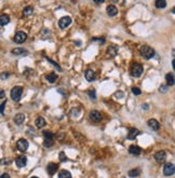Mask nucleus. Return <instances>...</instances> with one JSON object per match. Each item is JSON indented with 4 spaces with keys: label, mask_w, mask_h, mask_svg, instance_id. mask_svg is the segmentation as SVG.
Instances as JSON below:
<instances>
[{
    "label": "nucleus",
    "mask_w": 175,
    "mask_h": 178,
    "mask_svg": "<svg viewBox=\"0 0 175 178\" xmlns=\"http://www.w3.org/2000/svg\"><path fill=\"white\" fill-rule=\"evenodd\" d=\"M33 13H34V9H33V7H30V5L26 7L24 10H23V14H24V16H30Z\"/></svg>",
    "instance_id": "nucleus-24"
},
{
    "label": "nucleus",
    "mask_w": 175,
    "mask_h": 178,
    "mask_svg": "<svg viewBox=\"0 0 175 178\" xmlns=\"http://www.w3.org/2000/svg\"><path fill=\"white\" fill-rule=\"evenodd\" d=\"M47 59H48V62H49V63H51V64H53L54 66H55V67H56V68H57V69L59 70V71H62V68L59 67V65H58V64H56L55 62H53L52 59H50V58H47Z\"/></svg>",
    "instance_id": "nucleus-30"
},
{
    "label": "nucleus",
    "mask_w": 175,
    "mask_h": 178,
    "mask_svg": "<svg viewBox=\"0 0 175 178\" xmlns=\"http://www.w3.org/2000/svg\"><path fill=\"white\" fill-rule=\"evenodd\" d=\"M140 134V131L137 129H135V128H132V129H130V131H129V134H128V138L129 139H134Z\"/></svg>",
    "instance_id": "nucleus-19"
},
{
    "label": "nucleus",
    "mask_w": 175,
    "mask_h": 178,
    "mask_svg": "<svg viewBox=\"0 0 175 178\" xmlns=\"http://www.w3.org/2000/svg\"><path fill=\"white\" fill-rule=\"evenodd\" d=\"M58 178H71V174L66 169H63L58 174Z\"/></svg>",
    "instance_id": "nucleus-23"
},
{
    "label": "nucleus",
    "mask_w": 175,
    "mask_h": 178,
    "mask_svg": "<svg viewBox=\"0 0 175 178\" xmlns=\"http://www.w3.org/2000/svg\"><path fill=\"white\" fill-rule=\"evenodd\" d=\"M147 124H148V126H149L151 130H154V131H158V130L160 129V123H159L157 120H155V119L148 120Z\"/></svg>",
    "instance_id": "nucleus-11"
},
{
    "label": "nucleus",
    "mask_w": 175,
    "mask_h": 178,
    "mask_svg": "<svg viewBox=\"0 0 175 178\" xmlns=\"http://www.w3.org/2000/svg\"><path fill=\"white\" fill-rule=\"evenodd\" d=\"M84 76H85L87 81H89V82H92V81L95 80V72H94L92 69H88L87 71H85Z\"/></svg>",
    "instance_id": "nucleus-15"
},
{
    "label": "nucleus",
    "mask_w": 175,
    "mask_h": 178,
    "mask_svg": "<svg viewBox=\"0 0 175 178\" xmlns=\"http://www.w3.org/2000/svg\"><path fill=\"white\" fill-rule=\"evenodd\" d=\"M28 146H29L28 141L24 138L19 139V140H17V143H16V147H17V149H19L21 152H25L28 149Z\"/></svg>",
    "instance_id": "nucleus-5"
},
{
    "label": "nucleus",
    "mask_w": 175,
    "mask_h": 178,
    "mask_svg": "<svg viewBox=\"0 0 175 178\" xmlns=\"http://www.w3.org/2000/svg\"><path fill=\"white\" fill-rule=\"evenodd\" d=\"M5 103H7V102H3V103H2V104L0 105V112H1V114H3V111H5Z\"/></svg>",
    "instance_id": "nucleus-33"
},
{
    "label": "nucleus",
    "mask_w": 175,
    "mask_h": 178,
    "mask_svg": "<svg viewBox=\"0 0 175 178\" xmlns=\"http://www.w3.org/2000/svg\"><path fill=\"white\" fill-rule=\"evenodd\" d=\"M107 54L109 55V56H112V57H115V56L118 54V48H117L116 45H110V46H108V49H107Z\"/></svg>",
    "instance_id": "nucleus-17"
},
{
    "label": "nucleus",
    "mask_w": 175,
    "mask_h": 178,
    "mask_svg": "<svg viewBox=\"0 0 175 178\" xmlns=\"http://www.w3.org/2000/svg\"><path fill=\"white\" fill-rule=\"evenodd\" d=\"M56 79H57V76L54 74V72H51V74H49L47 76V80H48L50 83H54L56 81Z\"/></svg>",
    "instance_id": "nucleus-25"
},
{
    "label": "nucleus",
    "mask_w": 175,
    "mask_h": 178,
    "mask_svg": "<svg viewBox=\"0 0 175 178\" xmlns=\"http://www.w3.org/2000/svg\"><path fill=\"white\" fill-rule=\"evenodd\" d=\"M43 136V145L45 147H51L54 141V135L51 132H44Z\"/></svg>",
    "instance_id": "nucleus-3"
},
{
    "label": "nucleus",
    "mask_w": 175,
    "mask_h": 178,
    "mask_svg": "<svg viewBox=\"0 0 175 178\" xmlns=\"http://www.w3.org/2000/svg\"><path fill=\"white\" fill-rule=\"evenodd\" d=\"M5 92L2 89H0V98H5Z\"/></svg>",
    "instance_id": "nucleus-34"
},
{
    "label": "nucleus",
    "mask_w": 175,
    "mask_h": 178,
    "mask_svg": "<svg viewBox=\"0 0 175 178\" xmlns=\"http://www.w3.org/2000/svg\"><path fill=\"white\" fill-rule=\"evenodd\" d=\"M25 121V114H17L14 117V123L16 125H21L23 124Z\"/></svg>",
    "instance_id": "nucleus-16"
},
{
    "label": "nucleus",
    "mask_w": 175,
    "mask_h": 178,
    "mask_svg": "<svg viewBox=\"0 0 175 178\" xmlns=\"http://www.w3.org/2000/svg\"><path fill=\"white\" fill-rule=\"evenodd\" d=\"M140 52H141L142 56L146 59H150L155 56V50L152 49V48H150V46H148V45L142 46L141 50H140Z\"/></svg>",
    "instance_id": "nucleus-1"
},
{
    "label": "nucleus",
    "mask_w": 175,
    "mask_h": 178,
    "mask_svg": "<svg viewBox=\"0 0 175 178\" xmlns=\"http://www.w3.org/2000/svg\"><path fill=\"white\" fill-rule=\"evenodd\" d=\"M9 22H10L9 15H7V14L0 15V25H1V26H5V25L9 24Z\"/></svg>",
    "instance_id": "nucleus-21"
},
{
    "label": "nucleus",
    "mask_w": 175,
    "mask_h": 178,
    "mask_svg": "<svg viewBox=\"0 0 175 178\" xmlns=\"http://www.w3.org/2000/svg\"><path fill=\"white\" fill-rule=\"evenodd\" d=\"M59 160H61V161H66V160H67L66 154L64 153V152H61V153H59Z\"/></svg>",
    "instance_id": "nucleus-32"
},
{
    "label": "nucleus",
    "mask_w": 175,
    "mask_h": 178,
    "mask_svg": "<svg viewBox=\"0 0 175 178\" xmlns=\"http://www.w3.org/2000/svg\"><path fill=\"white\" fill-rule=\"evenodd\" d=\"M156 7L158 9H164L166 7V1L165 0H157L156 1Z\"/></svg>",
    "instance_id": "nucleus-26"
},
{
    "label": "nucleus",
    "mask_w": 175,
    "mask_h": 178,
    "mask_svg": "<svg viewBox=\"0 0 175 178\" xmlns=\"http://www.w3.org/2000/svg\"><path fill=\"white\" fill-rule=\"evenodd\" d=\"M165 159H166V154H165L164 151H158V152L155 154V160L158 162V163L164 162Z\"/></svg>",
    "instance_id": "nucleus-12"
},
{
    "label": "nucleus",
    "mask_w": 175,
    "mask_h": 178,
    "mask_svg": "<svg viewBox=\"0 0 175 178\" xmlns=\"http://www.w3.org/2000/svg\"><path fill=\"white\" fill-rule=\"evenodd\" d=\"M106 11H107V14L109 15V16H115L116 14H118V9H117V7H115V5H108Z\"/></svg>",
    "instance_id": "nucleus-18"
},
{
    "label": "nucleus",
    "mask_w": 175,
    "mask_h": 178,
    "mask_svg": "<svg viewBox=\"0 0 175 178\" xmlns=\"http://www.w3.org/2000/svg\"><path fill=\"white\" fill-rule=\"evenodd\" d=\"M15 163L19 167H25L27 164V158L25 155H19L15 159Z\"/></svg>",
    "instance_id": "nucleus-10"
},
{
    "label": "nucleus",
    "mask_w": 175,
    "mask_h": 178,
    "mask_svg": "<svg viewBox=\"0 0 175 178\" xmlns=\"http://www.w3.org/2000/svg\"><path fill=\"white\" fill-rule=\"evenodd\" d=\"M143 74V66L141 64H133L131 67V74L135 78H138Z\"/></svg>",
    "instance_id": "nucleus-4"
},
{
    "label": "nucleus",
    "mask_w": 175,
    "mask_h": 178,
    "mask_svg": "<svg viewBox=\"0 0 175 178\" xmlns=\"http://www.w3.org/2000/svg\"><path fill=\"white\" fill-rule=\"evenodd\" d=\"M27 39V35L24 31H17L14 36V42L15 43H23L25 40Z\"/></svg>",
    "instance_id": "nucleus-8"
},
{
    "label": "nucleus",
    "mask_w": 175,
    "mask_h": 178,
    "mask_svg": "<svg viewBox=\"0 0 175 178\" xmlns=\"http://www.w3.org/2000/svg\"><path fill=\"white\" fill-rule=\"evenodd\" d=\"M116 97H117V98H121V97H123V93H122V92H120V91H119V92H117V93H116Z\"/></svg>",
    "instance_id": "nucleus-35"
},
{
    "label": "nucleus",
    "mask_w": 175,
    "mask_h": 178,
    "mask_svg": "<svg viewBox=\"0 0 175 178\" xmlns=\"http://www.w3.org/2000/svg\"><path fill=\"white\" fill-rule=\"evenodd\" d=\"M175 172V166L173 163H166L163 167V174L165 176H172Z\"/></svg>",
    "instance_id": "nucleus-7"
},
{
    "label": "nucleus",
    "mask_w": 175,
    "mask_h": 178,
    "mask_svg": "<svg viewBox=\"0 0 175 178\" xmlns=\"http://www.w3.org/2000/svg\"><path fill=\"white\" fill-rule=\"evenodd\" d=\"M165 80H166V83H168V85L173 86V85H174V74H173V72H171V74H166V76H165Z\"/></svg>",
    "instance_id": "nucleus-20"
},
{
    "label": "nucleus",
    "mask_w": 175,
    "mask_h": 178,
    "mask_svg": "<svg viewBox=\"0 0 175 178\" xmlns=\"http://www.w3.org/2000/svg\"><path fill=\"white\" fill-rule=\"evenodd\" d=\"M89 96H90L91 98H93V99L96 98V95H95V91H89Z\"/></svg>",
    "instance_id": "nucleus-31"
},
{
    "label": "nucleus",
    "mask_w": 175,
    "mask_h": 178,
    "mask_svg": "<svg viewBox=\"0 0 175 178\" xmlns=\"http://www.w3.org/2000/svg\"><path fill=\"white\" fill-rule=\"evenodd\" d=\"M30 178H39V177H36V176H34V177H30Z\"/></svg>",
    "instance_id": "nucleus-38"
},
{
    "label": "nucleus",
    "mask_w": 175,
    "mask_h": 178,
    "mask_svg": "<svg viewBox=\"0 0 175 178\" xmlns=\"http://www.w3.org/2000/svg\"><path fill=\"white\" fill-rule=\"evenodd\" d=\"M90 119L92 120L93 122H101L102 121V114L101 112H98L97 110H92L90 114H89Z\"/></svg>",
    "instance_id": "nucleus-9"
},
{
    "label": "nucleus",
    "mask_w": 175,
    "mask_h": 178,
    "mask_svg": "<svg viewBox=\"0 0 175 178\" xmlns=\"http://www.w3.org/2000/svg\"><path fill=\"white\" fill-rule=\"evenodd\" d=\"M129 152L131 154H133V155H140L142 152V149L138 146L132 145V146H130V148H129Z\"/></svg>",
    "instance_id": "nucleus-14"
},
{
    "label": "nucleus",
    "mask_w": 175,
    "mask_h": 178,
    "mask_svg": "<svg viewBox=\"0 0 175 178\" xmlns=\"http://www.w3.org/2000/svg\"><path fill=\"white\" fill-rule=\"evenodd\" d=\"M23 95V88L22 86H14L11 90V98L14 102H19V99L22 98Z\"/></svg>",
    "instance_id": "nucleus-2"
},
{
    "label": "nucleus",
    "mask_w": 175,
    "mask_h": 178,
    "mask_svg": "<svg viewBox=\"0 0 175 178\" xmlns=\"http://www.w3.org/2000/svg\"><path fill=\"white\" fill-rule=\"evenodd\" d=\"M8 76H9V74L8 72H5V74H1V79L2 80H5L8 78Z\"/></svg>",
    "instance_id": "nucleus-36"
},
{
    "label": "nucleus",
    "mask_w": 175,
    "mask_h": 178,
    "mask_svg": "<svg viewBox=\"0 0 175 178\" xmlns=\"http://www.w3.org/2000/svg\"><path fill=\"white\" fill-rule=\"evenodd\" d=\"M45 125V120L42 117H38L36 119V126L37 128H43Z\"/></svg>",
    "instance_id": "nucleus-22"
},
{
    "label": "nucleus",
    "mask_w": 175,
    "mask_h": 178,
    "mask_svg": "<svg viewBox=\"0 0 175 178\" xmlns=\"http://www.w3.org/2000/svg\"><path fill=\"white\" fill-rule=\"evenodd\" d=\"M58 168V164L56 163H49L48 166H47V171L50 175H54V174L57 172Z\"/></svg>",
    "instance_id": "nucleus-13"
},
{
    "label": "nucleus",
    "mask_w": 175,
    "mask_h": 178,
    "mask_svg": "<svg viewBox=\"0 0 175 178\" xmlns=\"http://www.w3.org/2000/svg\"><path fill=\"white\" fill-rule=\"evenodd\" d=\"M12 54H14V55L26 54V50L22 49V48H16V49H13V50H12Z\"/></svg>",
    "instance_id": "nucleus-27"
},
{
    "label": "nucleus",
    "mask_w": 175,
    "mask_h": 178,
    "mask_svg": "<svg viewBox=\"0 0 175 178\" xmlns=\"http://www.w3.org/2000/svg\"><path fill=\"white\" fill-rule=\"evenodd\" d=\"M70 24H71V19L69 16H64V17H62L61 20L58 21V26H59L61 29L67 28Z\"/></svg>",
    "instance_id": "nucleus-6"
},
{
    "label": "nucleus",
    "mask_w": 175,
    "mask_h": 178,
    "mask_svg": "<svg viewBox=\"0 0 175 178\" xmlns=\"http://www.w3.org/2000/svg\"><path fill=\"white\" fill-rule=\"evenodd\" d=\"M132 93L134 95H140L142 93L141 90L138 89V88H132Z\"/></svg>",
    "instance_id": "nucleus-29"
},
{
    "label": "nucleus",
    "mask_w": 175,
    "mask_h": 178,
    "mask_svg": "<svg viewBox=\"0 0 175 178\" xmlns=\"http://www.w3.org/2000/svg\"><path fill=\"white\" fill-rule=\"evenodd\" d=\"M140 174H141L140 168H135V169H131V171L129 172V176H130V177H137Z\"/></svg>",
    "instance_id": "nucleus-28"
},
{
    "label": "nucleus",
    "mask_w": 175,
    "mask_h": 178,
    "mask_svg": "<svg viewBox=\"0 0 175 178\" xmlns=\"http://www.w3.org/2000/svg\"><path fill=\"white\" fill-rule=\"evenodd\" d=\"M0 178H11V177H10L9 174H2V175L0 176Z\"/></svg>",
    "instance_id": "nucleus-37"
}]
</instances>
